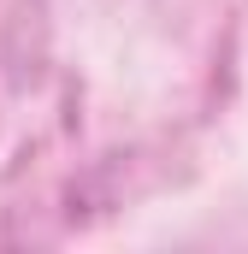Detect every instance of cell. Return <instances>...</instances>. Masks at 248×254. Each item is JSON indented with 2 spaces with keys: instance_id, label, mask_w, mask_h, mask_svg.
<instances>
[]
</instances>
